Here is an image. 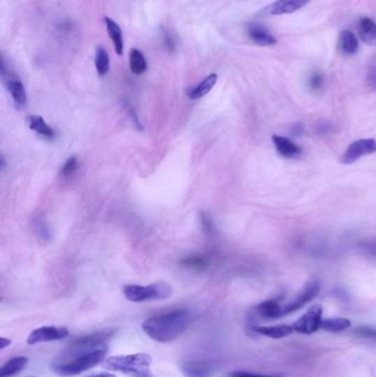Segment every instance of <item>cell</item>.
Listing matches in <instances>:
<instances>
[{
    "instance_id": "12",
    "label": "cell",
    "mask_w": 376,
    "mask_h": 377,
    "mask_svg": "<svg viewBox=\"0 0 376 377\" xmlns=\"http://www.w3.org/2000/svg\"><path fill=\"white\" fill-rule=\"evenodd\" d=\"M247 37L261 47H270L277 43V39L274 34H270L266 27L259 24H250L246 28Z\"/></svg>"
},
{
    "instance_id": "27",
    "label": "cell",
    "mask_w": 376,
    "mask_h": 377,
    "mask_svg": "<svg viewBox=\"0 0 376 377\" xmlns=\"http://www.w3.org/2000/svg\"><path fill=\"white\" fill-rule=\"evenodd\" d=\"M353 333L360 337V338L372 341V342L376 343V329H374V327H368V325H360V327H356L353 330Z\"/></svg>"
},
{
    "instance_id": "33",
    "label": "cell",
    "mask_w": 376,
    "mask_h": 377,
    "mask_svg": "<svg viewBox=\"0 0 376 377\" xmlns=\"http://www.w3.org/2000/svg\"><path fill=\"white\" fill-rule=\"evenodd\" d=\"M84 377H116L115 375L113 373L108 372H101V373H94V374H89L87 376Z\"/></svg>"
},
{
    "instance_id": "1",
    "label": "cell",
    "mask_w": 376,
    "mask_h": 377,
    "mask_svg": "<svg viewBox=\"0 0 376 377\" xmlns=\"http://www.w3.org/2000/svg\"><path fill=\"white\" fill-rule=\"evenodd\" d=\"M198 318L192 309H177L149 318L143 323V330L158 343H169L179 338Z\"/></svg>"
},
{
    "instance_id": "6",
    "label": "cell",
    "mask_w": 376,
    "mask_h": 377,
    "mask_svg": "<svg viewBox=\"0 0 376 377\" xmlns=\"http://www.w3.org/2000/svg\"><path fill=\"white\" fill-rule=\"evenodd\" d=\"M324 308L320 304H314L307 310L303 317L294 323V330L301 334H314L321 327Z\"/></svg>"
},
{
    "instance_id": "15",
    "label": "cell",
    "mask_w": 376,
    "mask_h": 377,
    "mask_svg": "<svg viewBox=\"0 0 376 377\" xmlns=\"http://www.w3.org/2000/svg\"><path fill=\"white\" fill-rule=\"evenodd\" d=\"M253 330L259 334L264 335L267 338L275 339V340L287 338L295 331L293 325H274V327L256 325V327H253Z\"/></svg>"
},
{
    "instance_id": "26",
    "label": "cell",
    "mask_w": 376,
    "mask_h": 377,
    "mask_svg": "<svg viewBox=\"0 0 376 377\" xmlns=\"http://www.w3.org/2000/svg\"><path fill=\"white\" fill-rule=\"evenodd\" d=\"M181 264L186 267L192 268V269H203L208 266V260L203 257L191 256L188 258H183L181 260Z\"/></svg>"
},
{
    "instance_id": "19",
    "label": "cell",
    "mask_w": 376,
    "mask_h": 377,
    "mask_svg": "<svg viewBox=\"0 0 376 377\" xmlns=\"http://www.w3.org/2000/svg\"><path fill=\"white\" fill-rule=\"evenodd\" d=\"M28 364V359L26 356H16L9 361L6 362L0 371V377H13L19 373L22 372V369Z\"/></svg>"
},
{
    "instance_id": "3",
    "label": "cell",
    "mask_w": 376,
    "mask_h": 377,
    "mask_svg": "<svg viewBox=\"0 0 376 377\" xmlns=\"http://www.w3.org/2000/svg\"><path fill=\"white\" fill-rule=\"evenodd\" d=\"M113 331H102V332L92 333L74 341L64 351L61 352L58 361L55 364H61L71 360L75 359L78 356L89 353L101 348H105V343L113 335Z\"/></svg>"
},
{
    "instance_id": "25",
    "label": "cell",
    "mask_w": 376,
    "mask_h": 377,
    "mask_svg": "<svg viewBox=\"0 0 376 377\" xmlns=\"http://www.w3.org/2000/svg\"><path fill=\"white\" fill-rule=\"evenodd\" d=\"M95 68H96L97 73L101 76H105L110 72V54L103 47H97L96 53H95Z\"/></svg>"
},
{
    "instance_id": "10",
    "label": "cell",
    "mask_w": 376,
    "mask_h": 377,
    "mask_svg": "<svg viewBox=\"0 0 376 377\" xmlns=\"http://www.w3.org/2000/svg\"><path fill=\"white\" fill-rule=\"evenodd\" d=\"M311 0H276L274 3L261 9L259 15L261 17L290 15V13L301 10Z\"/></svg>"
},
{
    "instance_id": "9",
    "label": "cell",
    "mask_w": 376,
    "mask_h": 377,
    "mask_svg": "<svg viewBox=\"0 0 376 377\" xmlns=\"http://www.w3.org/2000/svg\"><path fill=\"white\" fill-rule=\"evenodd\" d=\"M376 152L375 139H359L352 144L349 145L345 154H343L342 161L345 165H351L356 163V160L364 156L372 155Z\"/></svg>"
},
{
    "instance_id": "24",
    "label": "cell",
    "mask_w": 376,
    "mask_h": 377,
    "mask_svg": "<svg viewBox=\"0 0 376 377\" xmlns=\"http://www.w3.org/2000/svg\"><path fill=\"white\" fill-rule=\"evenodd\" d=\"M351 327L350 320L345 318H332V319H322L321 329L328 332H342Z\"/></svg>"
},
{
    "instance_id": "17",
    "label": "cell",
    "mask_w": 376,
    "mask_h": 377,
    "mask_svg": "<svg viewBox=\"0 0 376 377\" xmlns=\"http://www.w3.org/2000/svg\"><path fill=\"white\" fill-rule=\"evenodd\" d=\"M359 36L368 45H376V22L368 17L359 20Z\"/></svg>"
},
{
    "instance_id": "23",
    "label": "cell",
    "mask_w": 376,
    "mask_h": 377,
    "mask_svg": "<svg viewBox=\"0 0 376 377\" xmlns=\"http://www.w3.org/2000/svg\"><path fill=\"white\" fill-rule=\"evenodd\" d=\"M147 61L144 53L138 49H133L129 53V68L131 71L136 75L145 73L147 70Z\"/></svg>"
},
{
    "instance_id": "5",
    "label": "cell",
    "mask_w": 376,
    "mask_h": 377,
    "mask_svg": "<svg viewBox=\"0 0 376 377\" xmlns=\"http://www.w3.org/2000/svg\"><path fill=\"white\" fill-rule=\"evenodd\" d=\"M123 293L129 302H146L166 300L173 296V290L168 283H156L147 286L127 285Z\"/></svg>"
},
{
    "instance_id": "29",
    "label": "cell",
    "mask_w": 376,
    "mask_h": 377,
    "mask_svg": "<svg viewBox=\"0 0 376 377\" xmlns=\"http://www.w3.org/2000/svg\"><path fill=\"white\" fill-rule=\"evenodd\" d=\"M79 168V160L76 159V157H71L66 160V163L61 168V175L63 177H68L72 173L75 172Z\"/></svg>"
},
{
    "instance_id": "32",
    "label": "cell",
    "mask_w": 376,
    "mask_h": 377,
    "mask_svg": "<svg viewBox=\"0 0 376 377\" xmlns=\"http://www.w3.org/2000/svg\"><path fill=\"white\" fill-rule=\"evenodd\" d=\"M362 249L366 251V253L376 257V242L375 243H366L362 245Z\"/></svg>"
},
{
    "instance_id": "16",
    "label": "cell",
    "mask_w": 376,
    "mask_h": 377,
    "mask_svg": "<svg viewBox=\"0 0 376 377\" xmlns=\"http://www.w3.org/2000/svg\"><path fill=\"white\" fill-rule=\"evenodd\" d=\"M105 24H106V29H108V36H110V40H112L113 45L115 49V52L118 55L123 54L124 52V40L123 32L120 29V27L118 26L116 21L113 20L110 17H105Z\"/></svg>"
},
{
    "instance_id": "18",
    "label": "cell",
    "mask_w": 376,
    "mask_h": 377,
    "mask_svg": "<svg viewBox=\"0 0 376 377\" xmlns=\"http://www.w3.org/2000/svg\"><path fill=\"white\" fill-rule=\"evenodd\" d=\"M282 306H280L277 299H270L261 302L256 306V312L264 319L275 320L282 318Z\"/></svg>"
},
{
    "instance_id": "22",
    "label": "cell",
    "mask_w": 376,
    "mask_h": 377,
    "mask_svg": "<svg viewBox=\"0 0 376 377\" xmlns=\"http://www.w3.org/2000/svg\"><path fill=\"white\" fill-rule=\"evenodd\" d=\"M182 371L190 377H204L212 372V367L204 361H191L183 365Z\"/></svg>"
},
{
    "instance_id": "30",
    "label": "cell",
    "mask_w": 376,
    "mask_h": 377,
    "mask_svg": "<svg viewBox=\"0 0 376 377\" xmlns=\"http://www.w3.org/2000/svg\"><path fill=\"white\" fill-rule=\"evenodd\" d=\"M324 85V75L321 73H314L309 79V87L316 91V89H321Z\"/></svg>"
},
{
    "instance_id": "20",
    "label": "cell",
    "mask_w": 376,
    "mask_h": 377,
    "mask_svg": "<svg viewBox=\"0 0 376 377\" xmlns=\"http://www.w3.org/2000/svg\"><path fill=\"white\" fill-rule=\"evenodd\" d=\"M28 125L31 131H36L40 136L47 139H53L55 136V131L51 126L39 115H30L28 117Z\"/></svg>"
},
{
    "instance_id": "28",
    "label": "cell",
    "mask_w": 376,
    "mask_h": 377,
    "mask_svg": "<svg viewBox=\"0 0 376 377\" xmlns=\"http://www.w3.org/2000/svg\"><path fill=\"white\" fill-rule=\"evenodd\" d=\"M366 85L371 89H376V54L371 59L366 71Z\"/></svg>"
},
{
    "instance_id": "21",
    "label": "cell",
    "mask_w": 376,
    "mask_h": 377,
    "mask_svg": "<svg viewBox=\"0 0 376 377\" xmlns=\"http://www.w3.org/2000/svg\"><path fill=\"white\" fill-rule=\"evenodd\" d=\"M217 82V74H210V75H208L203 81L200 82V84L196 85L194 89H191L188 94L189 98H190V100H198V98H202V97L209 94L210 91L215 87Z\"/></svg>"
},
{
    "instance_id": "2",
    "label": "cell",
    "mask_w": 376,
    "mask_h": 377,
    "mask_svg": "<svg viewBox=\"0 0 376 377\" xmlns=\"http://www.w3.org/2000/svg\"><path fill=\"white\" fill-rule=\"evenodd\" d=\"M150 365L152 356L147 353L110 356L102 363L104 369L131 374L135 377H154L152 373L149 372Z\"/></svg>"
},
{
    "instance_id": "31",
    "label": "cell",
    "mask_w": 376,
    "mask_h": 377,
    "mask_svg": "<svg viewBox=\"0 0 376 377\" xmlns=\"http://www.w3.org/2000/svg\"><path fill=\"white\" fill-rule=\"evenodd\" d=\"M232 377H278L268 376V375L255 374V373L244 372V371H236V372L231 373Z\"/></svg>"
},
{
    "instance_id": "4",
    "label": "cell",
    "mask_w": 376,
    "mask_h": 377,
    "mask_svg": "<svg viewBox=\"0 0 376 377\" xmlns=\"http://www.w3.org/2000/svg\"><path fill=\"white\" fill-rule=\"evenodd\" d=\"M106 354H108V348H101L89 353L78 356L75 359L66 363L55 364L53 371L61 376H75L103 363L106 359Z\"/></svg>"
},
{
    "instance_id": "8",
    "label": "cell",
    "mask_w": 376,
    "mask_h": 377,
    "mask_svg": "<svg viewBox=\"0 0 376 377\" xmlns=\"http://www.w3.org/2000/svg\"><path fill=\"white\" fill-rule=\"evenodd\" d=\"M68 335V330L66 327L49 325V327H38L30 333L29 337L27 339V344L32 346L39 343H47L51 341L62 340Z\"/></svg>"
},
{
    "instance_id": "14",
    "label": "cell",
    "mask_w": 376,
    "mask_h": 377,
    "mask_svg": "<svg viewBox=\"0 0 376 377\" xmlns=\"http://www.w3.org/2000/svg\"><path fill=\"white\" fill-rule=\"evenodd\" d=\"M273 142H274L275 148L277 150L282 157L285 158H296L301 154V148L295 142H291L289 138L286 137L273 136Z\"/></svg>"
},
{
    "instance_id": "7",
    "label": "cell",
    "mask_w": 376,
    "mask_h": 377,
    "mask_svg": "<svg viewBox=\"0 0 376 377\" xmlns=\"http://www.w3.org/2000/svg\"><path fill=\"white\" fill-rule=\"evenodd\" d=\"M319 291H320V283L316 279H311L303 287V290L298 293L296 298H294L291 302H288L285 306H282V317L286 316V314L293 313V312L301 309L303 306H306L312 299L316 298Z\"/></svg>"
},
{
    "instance_id": "35",
    "label": "cell",
    "mask_w": 376,
    "mask_h": 377,
    "mask_svg": "<svg viewBox=\"0 0 376 377\" xmlns=\"http://www.w3.org/2000/svg\"><path fill=\"white\" fill-rule=\"evenodd\" d=\"M29 377H34V376H29Z\"/></svg>"
},
{
    "instance_id": "13",
    "label": "cell",
    "mask_w": 376,
    "mask_h": 377,
    "mask_svg": "<svg viewBox=\"0 0 376 377\" xmlns=\"http://www.w3.org/2000/svg\"><path fill=\"white\" fill-rule=\"evenodd\" d=\"M360 49L358 37L350 30H342L340 32L338 40V50L341 54L351 57L356 54Z\"/></svg>"
},
{
    "instance_id": "34",
    "label": "cell",
    "mask_w": 376,
    "mask_h": 377,
    "mask_svg": "<svg viewBox=\"0 0 376 377\" xmlns=\"http://www.w3.org/2000/svg\"><path fill=\"white\" fill-rule=\"evenodd\" d=\"M11 341L9 339L1 338L0 339V350H3V348H7V346H10Z\"/></svg>"
},
{
    "instance_id": "11",
    "label": "cell",
    "mask_w": 376,
    "mask_h": 377,
    "mask_svg": "<svg viewBox=\"0 0 376 377\" xmlns=\"http://www.w3.org/2000/svg\"><path fill=\"white\" fill-rule=\"evenodd\" d=\"M1 74H3V80L6 82V87L10 93L13 100L15 101L18 106H24L27 104L26 89H24V84L17 76L13 75V74L7 73V68H6L5 61H1Z\"/></svg>"
}]
</instances>
